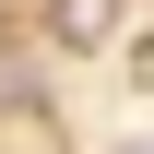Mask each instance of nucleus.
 <instances>
[{
    "label": "nucleus",
    "instance_id": "1",
    "mask_svg": "<svg viewBox=\"0 0 154 154\" xmlns=\"http://www.w3.org/2000/svg\"><path fill=\"white\" fill-rule=\"evenodd\" d=\"M107 12H119V0H59V36H71V48H95V36H107Z\"/></svg>",
    "mask_w": 154,
    "mask_h": 154
},
{
    "label": "nucleus",
    "instance_id": "2",
    "mask_svg": "<svg viewBox=\"0 0 154 154\" xmlns=\"http://www.w3.org/2000/svg\"><path fill=\"white\" fill-rule=\"evenodd\" d=\"M142 154H154V142H142Z\"/></svg>",
    "mask_w": 154,
    "mask_h": 154
}]
</instances>
